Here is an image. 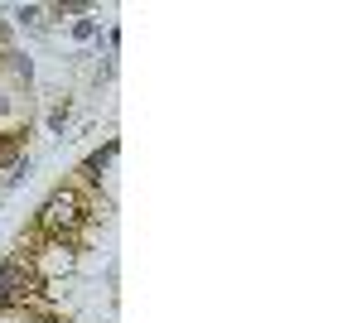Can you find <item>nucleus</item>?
<instances>
[{
    "label": "nucleus",
    "mask_w": 362,
    "mask_h": 323,
    "mask_svg": "<svg viewBox=\"0 0 362 323\" xmlns=\"http://www.w3.org/2000/svg\"><path fill=\"white\" fill-rule=\"evenodd\" d=\"M39 222H44V232H54V237H73V232L87 222V208H83V198H78L73 189H58L54 198L44 203Z\"/></svg>",
    "instance_id": "1"
},
{
    "label": "nucleus",
    "mask_w": 362,
    "mask_h": 323,
    "mask_svg": "<svg viewBox=\"0 0 362 323\" xmlns=\"http://www.w3.org/2000/svg\"><path fill=\"white\" fill-rule=\"evenodd\" d=\"M25 285H29L25 261H0V314H10V309L25 299Z\"/></svg>",
    "instance_id": "2"
},
{
    "label": "nucleus",
    "mask_w": 362,
    "mask_h": 323,
    "mask_svg": "<svg viewBox=\"0 0 362 323\" xmlns=\"http://www.w3.org/2000/svg\"><path fill=\"white\" fill-rule=\"evenodd\" d=\"M112 155H116V140H112V145H107V150H102V155H92V160L83 164V174H87V179H102V169L112 164Z\"/></svg>",
    "instance_id": "3"
},
{
    "label": "nucleus",
    "mask_w": 362,
    "mask_h": 323,
    "mask_svg": "<svg viewBox=\"0 0 362 323\" xmlns=\"http://www.w3.org/2000/svg\"><path fill=\"white\" fill-rule=\"evenodd\" d=\"M92 34H97V20H78L73 25V39H92Z\"/></svg>",
    "instance_id": "4"
},
{
    "label": "nucleus",
    "mask_w": 362,
    "mask_h": 323,
    "mask_svg": "<svg viewBox=\"0 0 362 323\" xmlns=\"http://www.w3.org/2000/svg\"><path fill=\"white\" fill-rule=\"evenodd\" d=\"M0 323H29V319H20V314H0Z\"/></svg>",
    "instance_id": "5"
}]
</instances>
